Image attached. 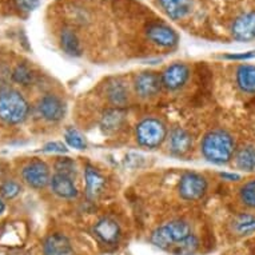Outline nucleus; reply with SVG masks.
Listing matches in <instances>:
<instances>
[{
    "mask_svg": "<svg viewBox=\"0 0 255 255\" xmlns=\"http://www.w3.org/2000/svg\"><path fill=\"white\" fill-rule=\"evenodd\" d=\"M235 151V140L227 131L214 130L206 135L202 142V154L215 164L227 163Z\"/></svg>",
    "mask_w": 255,
    "mask_h": 255,
    "instance_id": "1",
    "label": "nucleus"
},
{
    "mask_svg": "<svg viewBox=\"0 0 255 255\" xmlns=\"http://www.w3.org/2000/svg\"><path fill=\"white\" fill-rule=\"evenodd\" d=\"M190 235H191V230L186 222L172 221L158 227L151 235V242L162 250L174 253L176 247Z\"/></svg>",
    "mask_w": 255,
    "mask_h": 255,
    "instance_id": "2",
    "label": "nucleus"
},
{
    "mask_svg": "<svg viewBox=\"0 0 255 255\" xmlns=\"http://www.w3.org/2000/svg\"><path fill=\"white\" fill-rule=\"evenodd\" d=\"M28 114V103L17 91H5L0 95V119L8 125H17Z\"/></svg>",
    "mask_w": 255,
    "mask_h": 255,
    "instance_id": "3",
    "label": "nucleus"
},
{
    "mask_svg": "<svg viewBox=\"0 0 255 255\" xmlns=\"http://www.w3.org/2000/svg\"><path fill=\"white\" fill-rule=\"evenodd\" d=\"M167 136L166 126L158 119L148 118L136 126V140L140 146L147 148H156Z\"/></svg>",
    "mask_w": 255,
    "mask_h": 255,
    "instance_id": "4",
    "label": "nucleus"
},
{
    "mask_svg": "<svg viewBox=\"0 0 255 255\" xmlns=\"http://www.w3.org/2000/svg\"><path fill=\"white\" fill-rule=\"evenodd\" d=\"M207 191V182L202 175L195 172H186L179 182L180 197L186 201H198Z\"/></svg>",
    "mask_w": 255,
    "mask_h": 255,
    "instance_id": "5",
    "label": "nucleus"
},
{
    "mask_svg": "<svg viewBox=\"0 0 255 255\" xmlns=\"http://www.w3.org/2000/svg\"><path fill=\"white\" fill-rule=\"evenodd\" d=\"M23 179L32 188H43L50 183V170L42 160L31 162L23 168Z\"/></svg>",
    "mask_w": 255,
    "mask_h": 255,
    "instance_id": "6",
    "label": "nucleus"
},
{
    "mask_svg": "<svg viewBox=\"0 0 255 255\" xmlns=\"http://www.w3.org/2000/svg\"><path fill=\"white\" fill-rule=\"evenodd\" d=\"M231 34L239 42H250L255 39V11L242 13L231 25Z\"/></svg>",
    "mask_w": 255,
    "mask_h": 255,
    "instance_id": "7",
    "label": "nucleus"
},
{
    "mask_svg": "<svg viewBox=\"0 0 255 255\" xmlns=\"http://www.w3.org/2000/svg\"><path fill=\"white\" fill-rule=\"evenodd\" d=\"M163 86L162 76L156 72H142L135 79V91L140 98L155 97Z\"/></svg>",
    "mask_w": 255,
    "mask_h": 255,
    "instance_id": "8",
    "label": "nucleus"
},
{
    "mask_svg": "<svg viewBox=\"0 0 255 255\" xmlns=\"http://www.w3.org/2000/svg\"><path fill=\"white\" fill-rule=\"evenodd\" d=\"M147 36L151 42L160 47H174L178 43V34L163 23H152L147 28Z\"/></svg>",
    "mask_w": 255,
    "mask_h": 255,
    "instance_id": "9",
    "label": "nucleus"
},
{
    "mask_svg": "<svg viewBox=\"0 0 255 255\" xmlns=\"http://www.w3.org/2000/svg\"><path fill=\"white\" fill-rule=\"evenodd\" d=\"M190 71L188 67L183 63H174L168 66L162 74V82L163 86L168 90H178L187 82Z\"/></svg>",
    "mask_w": 255,
    "mask_h": 255,
    "instance_id": "10",
    "label": "nucleus"
},
{
    "mask_svg": "<svg viewBox=\"0 0 255 255\" xmlns=\"http://www.w3.org/2000/svg\"><path fill=\"white\" fill-rule=\"evenodd\" d=\"M39 113L46 121L59 122L66 114V106L58 97L46 95L39 101Z\"/></svg>",
    "mask_w": 255,
    "mask_h": 255,
    "instance_id": "11",
    "label": "nucleus"
},
{
    "mask_svg": "<svg viewBox=\"0 0 255 255\" xmlns=\"http://www.w3.org/2000/svg\"><path fill=\"white\" fill-rule=\"evenodd\" d=\"M159 5L170 19L180 20L191 13L194 0H159Z\"/></svg>",
    "mask_w": 255,
    "mask_h": 255,
    "instance_id": "12",
    "label": "nucleus"
},
{
    "mask_svg": "<svg viewBox=\"0 0 255 255\" xmlns=\"http://www.w3.org/2000/svg\"><path fill=\"white\" fill-rule=\"evenodd\" d=\"M95 235L101 239L102 242L107 245H114L118 242V239L121 237V229L117 222L111 218H103L98 222L94 227Z\"/></svg>",
    "mask_w": 255,
    "mask_h": 255,
    "instance_id": "13",
    "label": "nucleus"
},
{
    "mask_svg": "<svg viewBox=\"0 0 255 255\" xmlns=\"http://www.w3.org/2000/svg\"><path fill=\"white\" fill-rule=\"evenodd\" d=\"M51 188L58 197L64 198V199H72L78 197V188H76L74 180L71 176L63 175L56 172L50 180Z\"/></svg>",
    "mask_w": 255,
    "mask_h": 255,
    "instance_id": "14",
    "label": "nucleus"
},
{
    "mask_svg": "<svg viewBox=\"0 0 255 255\" xmlns=\"http://www.w3.org/2000/svg\"><path fill=\"white\" fill-rule=\"evenodd\" d=\"M84 178H86V191L90 199H97L105 190L106 179L101 175V172L97 168L90 164L86 166L84 170Z\"/></svg>",
    "mask_w": 255,
    "mask_h": 255,
    "instance_id": "15",
    "label": "nucleus"
},
{
    "mask_svg": "<svg viewBox=\"0 0 255 255\" xmlns=\"http://www.w3.org/2000/svg\"><path fill=\"white\" fill-rule=\"evenodd\" d=\"M44 255H74V250L67 237L62 234H52L44 241Z\"/></svg>",
    "mask_w": 255,
    "mask_h": 255,
    "instance_id": "16",
    "label": "nucleus"
},
{
    "mask_svg": "<svg viewBox=\"0 0 255 255\" xmlns=\"http://www.w3.org/2000/svg\"><path fill=\"white\" fill-rule=\"evenodd\" d=\"M193 146V140L187 131L183 128H174L170 134V147L171 151L176 155L186 154Z\"/></svg>",
    "mask_w": 255,
    "mask_h": 255,
    "instance_id": "17",
    "label": "nucleus"
},
{
    "mask_svg": "<svg viewBox=\"0 0 255 255\" xmlns=\"http://www.w3.org/2000/svg\"><path fill=\"white\" fill-rule=\"evenodd\" d=\"M237 83L243 92L255 94V66L242 64L237 70Z\"/></svg>",
    "mask_w": 255,
    "mask_h": 255,
    "instance_id": "18",
    "label": "nucleus"
},
{
    "mask_svg": "<svg viewBox=\"0 0 255 255\" xmlns=\"http://www.w3.org/2000/svg\"><path fill=\"white\" fill-rule=\"evenodd\" d=\"M60 46L62 50L70 56H80L82 55V46L78 35L74 29L64 28L60 32Z\"/></svg>",
    "mask_w": 255,
    "mask_h": 255,
    "instance_id": "19",
    "label": "nucleus"
},
{
    "mask_svg": "<svg viewBox=\"0 0 255 255\" xmlns=\"http://www.w3.org/2000/svg\"><path fill=\"white\" fill-rule=\"evenodd\" d=\"M125 122V114L123 111L119 109L109 110L103 114L102 117L101 126L103 131L106 132H115L117 130H119Z\"/></svg>",
    "mask_w": 255,
    "mask_h": 255,
    "instance_id": "20",
    "label": "nucleus"
},
{
    "mask_svg": "<svg viewBox=\"0 0 255 255\" xmlns=\"http://www.w3.org/2000/svg\"><path fill=\"white\" fill-rule=\"evenodd\" d=\"M235 163H237V167L243 171H255V147H242L235 155Z\"/></svg>",
    "mask_w": 255,
    "mask_h": 255,
    "instance_id": "21",
    "label": "nucleus"
},
{
    "mask_svg": "<svg viewBox=\"0 0 255 255\" xmlns=\"http://www.w3.org/2000/svg\"><path fill=\"white\" fill-rule=\"evenodd\" d=\"M233 229L238 235H250L255 233V215L239 214L233 221Z\"/></svg>",
    "mask_w": 255,
    "mask_h": 255,
    "instance_id": "22",
    "label": "nucleus"
},
{
    "mask_svg": "<svg viewBox=\"0 0 255 255\" xmlns=\"http://www.w3.org/2000/svg\"><path fill=\"white\" fill-rule=\"evenodd\" d=\"M127 90L122 83L117 82V83H113L109 88V98L110 101L113 102L114 105L122 106L125 105L126 101H127Z\"/></svg>",
    "mask_w": 255,
    "mask_h": 255,
    "instance_id": "23",
    "label": "nucleus"
},
{
    "mask_svg": "<svg viewBox=\"0 0 255 255\" xmlns=\"http://www.w3.org/2000/svg\"><path fill=\"white\" fill-rule=\"evenodd\" d=\"M239 197L245 206L250 207V209H255V179L243 184L239 191Z\"/></svg>",
    "mask_w": 255,
    "mask_h": 255,
    "instance_id": "24",
    "label": "nucleus"
},
{
    "mask_svg": "<svg viewBox=\"0 0 255 255\" xmlns=\"http://www.w3.org/2000/svg\"><path fill=\"white\" fill-rule=\"evenodd\" d=\"M64 138H66V142H67L68 146L72 147V148H76V150H84L86 146H87L83 135L75 128H68L66 131V134H64Z\"/></svg>",
    "mask_w": 255,
    "mask_h": 255,
    "instance_id": "25",
    "label": "nucleus"
},
{
    "mask_svg": "<svg viewBox=\"0 0 255 255\" xmlns=\"http://www.w3.org/2000/svg\"><path fill=\"white\" fill-rule=\"evenodd\" d=\"M55 168H56V172L59 174H63V175L67 176H74L76 172V167L74 160H71L70 158H60L56 160L55 163Z\"/></svg>",
    "mask_w": 255,
    "mask_h": 255,
    "instance_id": "26",
    "label": "nucleus"
},
{
    "mask_svg": "<svg viewBox=\"0 0 255 255\" xmlns=\"http://www.w3.org/2000/svg\"><path fill=\"white\" fill-rule=\"evenodd\" d=\"M13 80L17 83L27 86L32 80V72L29 71L25 66H17L16 70L13 71Z\"/></svg>",
    "mask_w": 255,
    "mask_h": 255,
    "instance_id": "27",
    "label": "nucleus"
},
{
    "mask_svg": "<svg viewBox=\"0 0 255 255\" xmlns=\"http://www.w3.org/2000/svg\"><path fill=\"white\" fill-rule=\"evenodd\" d=\"M0 193L1 195L5 198V199H12L20 193V186L16 183V182H5V183L1 184L0 187Z\"/></svg>",
    "mask_w": 255,
    "mask_h": 255,
    "instance_id": "28",
    "label": "nucleus"
},
{
    "mask_svg": "<svg viewBox=\"0 0 255 255\" xmlns=\"http://www.w3.org/2000/svg\"><path fill=\"white\" fill-rule=\"evenodd\" d=\"M15 4L20 11L24 12H31L39 7L40 4V0H15Z\"/></svg>",
    "mask_w": 255,
    "mask_h": 255,
    "instance_id": "29",
    "label": "nucleus"
},
{
    "mask_svg": "<svg viewBox=\"0 0 255 255\" xmlns=\"http://www.w3.org/2000/svg\"><path fill=\"white\" fill-rule=\"evenodd\" d=\"M43 151H46V152H59V154H63V152H67V148H66V146L60 142H51L47 143L46 146L43 147Z\"/></svg>",
    "mask_w": 255,
    "mask_h": 255,
    "instance_id": "30",
    "label": "nucleus"
},
{
    "mask_svg": "<svg viewBox=\"0 0 255 255\" xmlns=\"http://www.w3.org/2000/svg\"><path fill=\"white\" fill-rule=\"evenodd\" d=\"M227 59L231 60H246V59L255 58V51H249V52H243V54H233L226 55Z\"/></svg>",
    "mask_w": 255,
    "mask_h": 255,
    "instance_id": "31",
    "label": "nucleus"
},
{
    "mask_svg": "<svg viewBox=\"0 0 255 255\" xmlns=\"http://www.w3.org/2000/svg\"><path fill=\"white\" fill-rule=\"evenodd\" d=\"M221 176L223 178V179L230 180V182H237V180L241 179V175H238V174H227V172H222Z\"/></svg>",
    "mask_w": 255,
    "mask_h": 255,
    "instance_id": "32",
    "label": "nucleus"
},
{
    "mask_svg": "<svg viewBox=\"0 0 255 255\" xmlns=\"http://www.w3.org/2000/svg\"><path fill=\"white\" fill-rule=\"evenodd\" d=\"M3 210H4V203H3V202L0 201V213H1Z\"/></svg>",
    "mask_w": 255,
    "mask_h": 255,
    "instance_id": "33",
    "label": "nucleus"
}]
</instances>
